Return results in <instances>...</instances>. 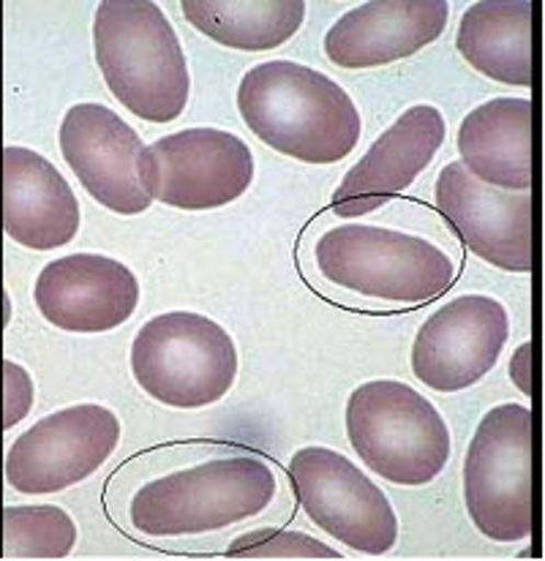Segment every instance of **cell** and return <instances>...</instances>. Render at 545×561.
<instances>
[{"mask_svg":"<svg viewBox=\"0 0 545 561\" xmlns=\"http://www.w3.org/2000/svg\"><path fill=\"white\" fill-rule=\"evenodd\" d=\"M238 110L268 148L306 164H336L361 142V110L350 93L322 71L292 60L246 71Z\"/></svg>","mask_w":545,"mask_h":561,"instance_id":"obj_1","label":"cell"},{"mask_svg":"<svg viewBox=\"0 0 545 561\" xmlns=\"http://www.w3.org/2000/svg\"><path fill=\"white\" fill-rule=\"evenodd\" d=\"M93 53L110 93L132 115L172 123L191 95L189 60L154 0H104L93 16Z\"/></svg>","mask_w":545,"mask_h":561,"instance_id":"obj_2","label":"cell"},{"mask_svg":"<svg viewBox=\"0 0 545 561\" xmlns=\"http://www.w3.org/2000/svg\"><path fill=\"white\" fill-rule=\"evenodd\" d=\"M275 474L251 456L213 458L150 480L132 499L134 529L148 537H185L227 529L271 507Z\"/></svg>","mask_w":545,"mask_h":561,"instance_id":"obj_3","label":"cell"},{"mask_svg":"<svg viewBox=\"0 0 545 561\" xmlns=\"http://www.w3.org/2000/svg\"><path fill=\"white\" fill-rule=\"evenodd\" d=\"M347 436L365 467L396 485H429L453 447L434 403L398 379H374L352 390Z\"/></svg>","mask_w":545,"mask_h":561,"instance_id":"obj_4","label":"cell"},{"mask_svg":"<svg viewBox=\"0 0 545 561\" xmlns=\"http://www.w3.org/2000/svg\"><path fill=\"white\" fill-rule=\"evenodd\" d=\"M134 381L172 409L222 401L238 379V350L227 330L194 311L148 319L132 344Z\"/></svg>","mask_w":545,"mask_h":561,"instance_id":"obj_5","label":"cell"},{"mask_svg":"<svg viewBox=\"0 0 545 561\" xmlns=\"http://www.w3.org/2000/svg\"><path fill=\"white\" fill-rule=\"evenodd\" d=\"M325 280L387 302H425L455 278V265L440 245L418 234L371 224H341L314 245Z\"/></svg>","mask_w":545,"mask_h":561,"instance_id":"obj_6","label":"cell"},{"mask_svg":"<svg viewBox=\"0 0 545 561\" xmlns=\"http://www.w3.org/2000/svg\"><path fill=\"white\" fill-rule=\"evenodd\" d=\"M469 520L493 542L532 535V409L502 403L482 414L464 458Z\"/></svg>","mask_w":545,"mask_h":561,"instance_id":"obj_7","label":"cell"},{"mask_svg":"<svg viewBox=\"0 0 545 561\" xmlns=\"http://www.w3.org/2000/svg\"><path fill=\"white\" fill-rule=\"evenodd\" d=\"M286 471L303 513L336 542L368 557L396 548L398 518L390 499L350 458L330 447H303Z\"/></svg>","mask_w":545,"mask_h":561,"instance_id":"obj_8","label":"cell"},{"mask_svg":"<svg viewBox=\"0 0 545 561\" xmlns=\"http://www.w3.org/2000/svg\"><path fill=\"white\" fill-rule=\"evenodd\" d=\"M139 181L161 205L216 210L249 191L254 153L243 139L222 128H185L143 150Z\"/></svg>","mask_w":545,"mask_h":561,"instance_id":"obj_9","label":"cell"},{"mask_svg":"<svg viewBox=\"0 0 545 561\" xmlns=\"http://www.w3.org/2000/svg\"><path fill=\"white\" fill-rule=\"evenodd\" d=\"M121 442V423L99 403H77L38 420L5 453V480L27 496H47L88 480Z\"/></svg>","mask_w":545,"mask_h":561,"instance_id":"obj_10","label":"cell"},{"mask_svg":"<svg viewBox=\"0 0 545 561\" xmlns=\"http://www.w3.org/2000/svg\"><path fill=\"white\" fill-rule=\"evenodd\" d=\"M508 311L488 295H461L425 319L412 344V374L429 390L458 392L477 385L502 355Z\"/></svg>","mask_w":545,"mask_h":561,"instance_id":"obj_11","label":"cell"},{"mask_svg":"<svg viewBox=\"0 0 545 561\" xmlns=\"http://www.w3.org/2000/svg\"><path fill=\"white\" fill-rule=\"evenodd\" d=\"M434 202L472 254L499 271H532L530 191L486 186L461 161H451L436 178Z\"/></svg>","mask_w":545,"mask_h":561,"instance_id":"obj_12","label":"cell"},{"mask_svg":"<svg viewBox=\"0 0 545 561\" xmlns=\"http://www.w3.org/2000/svg\"><path fill=\"white\" fill-rule=\"evenodd\" d=\"M145 145L121 115L101 104H75L60 123V153L88 194L117 216H139L150 207L139 181Z\"/></svg>","mask_w":545,"mask_h":561,"instance_id":"obj_13","label":"cell"},{"mask_svg":"<svg viewBox=\"0 0 545 561\" xmlns=\"http://www.w3.org/2000/svg\"><path fill=\"white\" fill-rule=\"evenodd\" d=\"M33 300L58 330L110 333L137 311L139 280L112 256L71 254L38 273Z\"/></svg>","mask_w":545,"mask_h":561,"instance_id":"obj_14","label":"cell"},{"mask_svg":"<svg viewBox=\"0 0 545 561\" xmlns=\"http://www.w3.org/2000/svg\"><path fill=\"white\" fill-rule=\"evenodd\" d=\"M445 117L436 106L415 104L371 142L333 194L339 216H365L407 191L445 142Z\"/></svg>","mask_w":545,"mask_h":561,"instance_id":"obj_15","label":"cell"},{"mask_svg":"<svg viewBox=\"0 0 545 561\" xmlns=\"http://www.w3.org/2000/svg\"><path fill=\"white\" fill-rule=\"evenodd\" d=\"M447 16V0H371L341 14L325 33L322 47L341 69H376L434 44Z\"/></svg>","mask_w":545,"mask_h":561,"instance_id":"obj_16","label":"cell"},{"mask_svg":"<svg viewBox=\"0 0 545 561\" xmlns=\"http://www.w3.org/2000/svg\"><path fill=\"white\" fill-rule=\"evenodd\" d=\"M3 229L33 251L69 245L80 232L77 194L36 150L3 148Z\"/></svg>","mask_w":545,"mask_h":561,"instance_id":"obj_17","label":"cell"},{"mask_svg":"<svg viewBox=\"0 0 545 561\" xmlns=\"http://www.w3.org/2000/svg\"><path fill=\"white\" fill-rule=\"evenodd\" d=\"M461 164L480 183L502 191L532 186V101L491 99L472 110L458 128Z\"/></svg>","mask_w":545,"mask_h":561,"instance_id":"obj_18","label":"cell"},{"mask_svg":"<svg viewBox=\"0 0 545 561\" xmlns=\"http://www.w3.org/2000/svg\"><path fill=\"white\" fill-rule=\"evenodd\" d=\"M461 58L502 85L532 88V3L480 0L464 11L455 36Z\"/></svg>","mask_w":545,"mask_h":561,"instance_id":"obj_19","label":"cell"},{"mask_svg":"<svg viewBox=\"0 0 545 561\" xmlns=\"http://www.w3.org/2000/svg\"><path fill=\"white\" fill-rule=\"evenodd\" d=\"M181 11L207 38L243 53L281 47L306 20L303 0H183Z\"/></svg>","mask_w":545,"mask_h":561,"instance_id":"obj_20","label":"cell"},{"mask_svg":"<svg viewBox=\"0 0 545 561\" xmlns=\"http://www.w3.org/2000/svg\"><path fill=\"white\" fill-rule=\"evenodd\" d=\"M77 546V524L55 504H22L3 510L5 561L66 559Z\"/></svg>","mask_w":545,"mask_h":561,"instance_id":"obj_21","label":"cell"},{"mask_svg":"<svg viewBox=\"0 0 545 561\" xmlns=\"http://www.w3.org/2000/svg\"><path fill=\"white\" fill-rule=\"evenodd\" d=\"M227 559H265V561H336L341 553L325 546L306 531L286 529H257L235 537L227 548Z\"/></svg>","mask_w":545,"mask_h":561,"instance_id":"obj_22","label":"cell"},{"mask_svg":"<svg viewBox=\"0 0 545 561\" xmlns=\"http://www.w3.org/2000/svg\"><path fill=\"white\" fill-rule=\"evenodd\" d=\"M3 390H5V403H3V428L11 431L16 423L27 417L33 401H36V387H33L31 374L25 371L16 363L3 360Z\"/></svg>","mask_w":545,"mask_h":561,"instance_id":"obj_23","label":"cell"},{"mask_svg":"<svg viewBox=\"0 0 545 561\" xmlns=\"http://www.w3.org/2000/svg\"><path fill=\"white\" fill-rule=\"evenodd\" d=\"M510 379L519 385L524 396H532V344H521L519 352L510 360Z\"/></svg>","mask_w":545,"mask_h":561,"instance_id":"obj_24","label":"cell"}]
</instances>
